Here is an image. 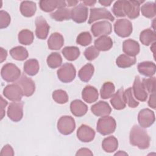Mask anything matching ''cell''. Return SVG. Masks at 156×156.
<instances>
[{
	"mask_svg": "<svg viewBox=\"0 0 156 156\" xmlns=\"http://www.w3.org/2000/svg\"><path fill=\"white\" fill-rule=\"evenodd\" d=\"M115 90V87L114 84L111 82H105L101 88L100 94L101 96L104 99H107L113 95Z\"/></svg>",
	"mask_w": 156,
	"mask_h": 156,
	"instance_id": "cell-36",
	"label": "cell"
},
{
	"mask_svg": "<svg viewBox=\"0 0 156 156\" xmlns=\"http://www.w3.org/2000/svg\"><path fill=\"white\" fill-rule=\"evenodd\" d=\"M40 9L45 12H50L55 10L56 8H58L59 0H52V1H44L41 0L39 2Z\"/></svg>",
	"mask_w": 156,
	"mask_h": 156,
	"instance_id": "cell-39",
	"label": "cell"
},
{
	"mask_svg": "<svg viewBox=\"0 0 156 156\" xmlns=\"http://www.w3.org/2000/svg\"><path fill=\"white\" fill-rule=\"evenodd\" d=\"M20 12L25 17H31L36 12L37 6L35 2L30 1H24L20 4Z\"/></svg>",
	"mask_w": 156,
	"mask_h": 156,
	"instance_id": "cell-26",
	"label": "cell"
},
{
	"mask_svg": "<svg viewBox=\"0 0 156 156\" xmlns=\"http://www.w3.org/2000/svg\"><path fill=\"white\" fill-rule=\"evenodd\" d=\"M155 119L154 112L149 108L141 110L138 115V121L141 127H149L154 124Z\"/></svg>",
	"mask_w": 156,
	"mask_h": 156,
	"instance_id": "cell-9",
	"label": "cell"
},
{
	"mask_svg": "<svg viewBox=\"0 0 156 156\" xmlns=\"http://www.w3.org/2000/svg\"><path fill=\"white\" fill-rule=\"evenodd\" d=\"M58 79L63 83L72 82L76 74V71L74 65L70 63H64L57 71Z\"/></svg>",
	"mask_w": 156,
	"mask_h": 156,
	"instance_id": "cell-4",
	"label": "cell"
},
{
	"mask_svg": "<svg viewBox=\"0 0 156 156\" xmlns=\"http://www.w3.org/2000/svg\"><path fill=\"white\" fill-rule=\"evenodd\" d=\"M65 58L69 61L76 60L80 55V50L76 46H66L62 51Z\"/></svg>",
	"mask_w": 156,
	"mask_h": 156,
	"instance_id": "cell-34",
	"label": "cell"
},
{
	"mask_svg": "<svg viewBox=\"0 0 156 156\" xmlns=\"http://www.w3.org/2000/svg\"><path fill=\"white\" fill-rule=\"evenodd\" d=\"M93 154L92 152L87 148H81L79 151H77L76 155H91L92 156Z\"/></svg>",
	"mask_w": 156,
	"mask_h": 156,
	"instance_id": "cell-49",
	"label": "cell"
},
{
	"mask_svg": "<svg viewBox=\"0 0 156 156\" xmlns=\"http://www.w3.org/2000/svg\"><path fill=\"white\" fill-rule=\"evenodd\" d=\"M140 44L133 40L128 39L124 41L122 43V51L126 55L135 57L140 52Z\"/></svg>",
	"mask_w": 156,
	"mask_h": 156,
	"instance_id": "cell-19",
	"label": "cell"
},
{
	"mask_svg": "<svg viewBox=\"0 0 156 156\" xmlns=\"http://www.w3.org/2000/svg\"><path fill=\"white\" fill-rule=\"evenodd\" d=\"M16 83L20 86L23 95L26 96H30L35 92V85L34 80L24 74L21 76L20 80H18Z\"/></svg>",
	"mask_w": 156,
	"mask_h": 156,
	"instance_id": "cell-13",
	"label": "cell"
},
{
	"mask_svg": "<svg viewBox=\"0 0 156 156\" xmlns=\"http://www.w3.org/2000/svg\"><path fill=\"white\" fill-rule=\"evenodd\" d=\"M3 94L9 100L14 102L20 101L23 96L22 90L17 83L7 85L3 90Z\"/></svg>",
	"mask_w": 156,
	"mask_h": 156,
	"instance_id": "cell-7",
	"label": "cell"
},
{
	"mask_svg": "<svg viewBox=\"0 0 156 156\" xmlns=\"http://www.w3.org/2000/svg\"><path fill=\"white\" fill-rule=\"evenodd\" d=\"M83 54L88 60L91 61L98 57L99 55V51L94 46H91L85 50Z\"/></svg>",
	"mask_w": 156,
	"mask_h": 156,
	"instance_id": "cell-45",
	"label": "cell"
},
{
	"mask_svg": "<svg viewBox=\"0 0 156 156\" xmlns=\"http://www.w3.org/2000/svg\"><path fill=\"white\" fill-rule=\"evenodd\" d=\"M47 64L52 69L59 67L62 63V58L61 55L58 52H52L47 57Z\"/></svg>",
	"mask_w": 156,
	"mask_h": 156,
	"instance_id": "cell-37",
	"label": "cell"
},
{
	"mask_svg": "<svg viewBox=\"0 0 156 156\" xmlns=\"http://www.w3.org/2000/svg\"><path fill=\"white\" fill-rule=\"evenodd\" d=\"M75 129L74 119L70 116H62L57 122V129L63 135H69L74 132Z\"/></svg>",
	"mask_w": 156,
	"mask_h": 156,
	"instance_id": "cell-5",
	"label": "cell"
},
{
	"mask_svg": "<svg viewBox=\"0 0 156 156\" xmlns=\"http://www.w3.org/2000/svg\"><path fill=\"white\" fill-rule=\"evenodd\" d=\"M1 75L5 81L13 82L20 78L21 71L15 64L7 63L2 66L1 71Z\"/></svg>",
	"mask_w": 156,
	"mask_h": 156,
	"instance_id": "cell-3",
	"label": "cell"
},
{
	"mask_svg": "<svg viewBox=\"0 0 156 156\" xmlns=\"http://www.w3.org/2000/svg\"><path fill=\"white\" fill-rule=\"evenodd\" d=\"M129 140L132 145L140 149H146L150 146L151 138L146 130L141 126L135 125L130 130Z\"/></svg>",
	"mask_w": 156,
	"mask_h": 156,
	"instance_id": "cell-1",
	"label": "cell"
},
{
	"mask_svg": "<svg viewBox=\"0 0 156 156\" xmlns=\"http://www.w3.org/2000/svg\"><path fill=\"white\" fill-rule=\"evenodd\" d=\"M64 44V38L58 32L52 34L48 40V46L51 50H59Z\"/></svg>",
	"mask_w": 156,
	"mask_h": 156,
	"instance_id": "cell-23",
	"label": "cell"
},
{
	"mask_svg": "<svg viewBox=\"0 0 156 156\" xmlns=\"http://www.w3.org/2000/svg\"><path fill=\"white\" fill-rule=\"evenodd\" d=\"M35 34L38 38L44 40L47 38L49 31V26L46 20L41 16L35 19Z\"/></svg>",
	"mask_w": 156,
	"mask_h": 156,
	"instance_id": "cell-14",
	"label": "cell"
},
{
	"mask_svg": "<svg viewBox=\"0 0 156 156\" xmlns=\"http://www.w3.org/2000/svg\"><path fill=\"white\" fill-rule=\"evenodd\" d=\"M10 54L13 59L18 61L26 60L29 55L27 49L21 46H18L12 48L10 50Z\"/></svg>",
	"mask_w": 156,
	"mask_h": 156,
	"instance_id": "cell-30",
	"label": "cell"
},
{
	"mask_svg": "<svg viewBox=\"0 0 156 156\" xmlns=\"http://www.w3.org/2000/svg\"><path fill=\"white\" fill-rule=\"evenodd\" d=\"M91 30L94 37L108 35L112 30V24L107 21H101L92 24Z\"/></svg>",
	"mask_w": 156,
	"mask_h": 156,
	"instance_id": "cell-12",
	"label": "cell"
},
{
	"mask_svg": "<svg viewBox=\"0 0 156 156\" xmlns=\"http://www.w3.org/2000/svg\"><path fill=\"white\" fill-rule=\"evenodd\" d=\"M142 15L148 18L155 17V4L153 2H147L144 4L141 7Z\"/></svg>",
	"mask_w": 156,
	"mask_h": 156,
	"instance_id": "cell-38",
	"label": "cell"
},
{
	"mask_svg": "<svg viewBox=\"0 0 156 156\" xmlns=\"http://www.w3.org/2000/svg\"><path fill=\"white\" fill-rule=\"evenodd\" d=\"M138 72L145 76L152 77L155 73L156 66L154 62L145 61L140 62L137 66Z\"/></svg>",
	"mask_w": 156,
	"mask_h": 156,
	"instance_id": "cell-24",
	"label": "cell"
},
{
	"mask_svg": "<svg viewBox=\"0 0 156 156\" xmlns=\"http://www.w3.org/2000/svg\"><path fill=\"white\" fill-rule=\"evenodd\" d=\"M18 38L20 43L24 45H29L32 43L34 36L32 31L28 29H23L19 32Z\"/></svg>",
	"mask_w": 156,
	"mask_h": 156,
	"instance_id": "cell-35",
	"label": "cell"
},
{
	"mask_svg": "<svg viewBox=\"0 0 156 156\" xmlns=\"http://www.w3.org/2000/svg\"><path fill=\"white\" fill-rule=\"evenodd\" d=\"M88 8L83 4H79L71 9V18L77 23H82L88 18Z\"/></svg>",
	"mask_w": 156,
	"mask_h": 156,
	"instance_id": "cell-10",
	"label": "cell"
},
{
	"mask_svg": "<svg viewBox=\"0 0 156 156\" xmlns=\"http://www.w3.org/2000/svg\"><path fill=\"white\" fill-rule=\"evenodd\" d=\"M7 56V51L5 50L4 48H1V63L3 62L4 60H5L6 57Z\"/></svg>",
	"mask_w": 156,
	"mask_h": 156,
	"instance_id": "cell-51",
	"label": "cell"
},
{
	"mask_svg": "<svg viewBox=\"0 0 156 156\" xmlns=\"http://www.w3.org/2000/svg\"><path fill=\"white\" fill-rule=\"evenodd\" d=\"M94 130L86 124H82L77 129V137L82 142H90L94 138Z\"/></svg>",
	"mask_w": 156,
	"mask_h": 156,
	"instance_id": "cell-16",
	"label": "cell"
},
{
	"mask_svg": "<svg viewBox=\"0 0 156 156\" xmlns=\"http://www.w3.org/2000/svg\"><path fill=\"white\" fill-rule=\"evenodd\" d=\"M115 155H127V154L126 153L124 152H121V151H119V152L116 153Z\"/></svg>",
	"mask_w": 156,
	"mask_h": 156,
	"instance_id": "cell-55",
	"label": "cell"
},
{
	"mask_svg": "<svg viewBox=\"0 0 156 156\" xmlns=\"http://www.w3.org/2000/svg\"><path fill=\"white\" fill-rule=\"evenodd\" d=\"M7 115L13 122H18L23 116V103L13 102L10 104L7 108Z\"/></svg>",
	"mask_w": 156,
	"mask_h": 156,
	"instance_id": "cell-8",
	"label": "cell"
},
{
	"mask_svg": "<svg viewBox=\"0 0 156 156\" xmlns=\"http://www.w3.org/2000/svg\"><path fill=\"white\" fill-rule=\"evenodd\" d=\"M116 123L115 119L109 116L100 118L97 122V131L102 135H107L113 133L116 129Z\"/></svg>",
	"mask_w": 156,
	"mask_h": 156,
	"instance_id": "cell-2",
	"label": "cell"
},
{
	"mask_svg": "<svg viewBox=\"0 0 156 156\" xmlns=\"http://www.w3.org/2000/svg\"><path fill=\"white\" fill-rule=\"evenodd\" d=\"M10 23V16L9 14L4 11H0V28L1 29L6 28L9 26Z\"/></svg>",
	"mask_w": 156,
	"mask_h": 156,
	"instance_id": "cell-46",
	"label": "cell"
},
{
	"mask_svg": "<svg viewBox=\"0 0 156 156\" xmlns=\"http://www.w3.org/2000/svg\"><path fill=\"white\" fill-rule=\"evenodd\" d=\"M113 2V1H99V2L101 4V5H104V6H105V7H107V6H110V4H111V3Z\"/></svg>",
	"mask_w": 156,
	"mask_h": 156,
	"instance_id": "cell-54",
	"label": "cell"
},
{
	"mask_svg": "<svg viewBox=\"0 0 156 156\" xmlns=\"http://www.w3.org/2000/svg\"><path fill=\"white\" fill-rule=\"evenodd\" d=\"M66 5L68 7H72V6H75L76 5H77V4H78L79 1H74V0H68L66 1Z\"/></svg>",
	"mask_w": 156,
	"mask_h": 156,
	"instance_id": "cell-52",
	"label": "cell"
},
{
	"mask_svg": "<svg viewBox=\"0 0 156 156\" xmlns=\"http://www.w3.org/2000/svg\"><path fill=\"white\" fill-rule=\"evenodd\" d=\"M70 110L73 115L77 117H81L87 113L88 107L82 101L76 99L71 102Z\"/></svg>",
	"mask_w": 156,
	"mask_h": 156,
	"instance_id": "cell-21",
	"label": "cell"
},
{
	"mask_svg": "<svg viewBox=\"0 0 156 156\" xmlns=\"http://www.w3.org/2000/svg\"><path fill=\"white\" fill-rule=\"evenodd\" d=\"M132 88L134 96L137 100L141 102L146 101L147 98V93L138 76L135 77L133 87Z\"/></svg>",
	"mask_w": 156,
	"mask_h": 156,
	"instance_id": "cell-17",
	"label": "cell"
},
{
	"mask_svg": "<svg viewBox=\"0 0 156 156\" xmlns=\"http://www.w3.org/2000/svg\"><path fill=\"white\" fill-rule=\"evenodd\" d=\"M91 110L97 116H104L110 114L112 108L107 102L100 101L91 106Z\"/></svg>",
	"mask_w": 156,
	"mask_h": 156,
	"instance_id": "cell-18",
	"label": "cell"
},
{
	"mask_svg": "<svg viewBox=\"0 0 156 156\" xmlns=\"http://www.w3.org/2000/svg\"><path fill=\"white\" fill-rule=\"evenodd\" d=\"M1 98V119H2L5 115V108L7 106L8 102L7 101L4 99L2 96L0 97Z\"/></svg>",
	"mask_w": 156,
	"mask_h": 156,
	"instance_id": "cell-48",
	"label": "cell"
},
{
	"mask_svg": "<svg viewBox=\"0 0 156 156\" xmlns=\"http://www.w3.org/2000/svg\"><path fill=\"white\" fill-rule=\"evenodd\" d=\"M82 97L84 101L91 104L98 100L99 93L95 87L91 85H87L82 90Z\"/></svg>",
	"mask_w": 156,
	"mask_h": 156,
	"instance_id": "cell-22",
	"label": "cell"
},
{
	"mask_svg": "<svg viewBox=\"0 0 156 156\" xmlns=\"http://www.w3.org/2000/svg\"><path fill=\"white\" fill-rule=\"evenodd\" d=\"M155 33L150 29H144L140 33V40L145 46H149L152 43H155Z\"/></svg>",
	"mask_w": 156,
	"mask_h": 156,
	"instance_id": "cell-31",
	"label": "cell"
},
{
	"mask_svg": "<svg viewBox=\"0 0 156 156\" xmlns=\"http://www.w3.org/2000/svg\"><path fill=\"white\" fill-rule=\"evenodd\" d=\"M143 1H125L124 12L130 19L133 20L140 15V5Z\"/></svg>",
	"mask_w": 156,
	"mask_h": 156,
	"instance_id": "cell-15",
	"label": "cell"
},
{
	"mask_svg": "<svg viewBox=\"0 0 156 156\" xmlns=\"http://www.w3.org/2000/svg\"><path fill=\"white\" fill-rule=\"evenodd\" d=\"M2 156H13L14 155V151L12 146L9 144L5 145L1 151Z\"/></svg>",
	"mask_w": 156,
	"mask_h": 156,
	"instance_id": "cell-47",
	"label": "cell"
},
{
	"mask_svg": "<svg viewBox=\"0 0 156 156\" xmlns=\"http://www.w3.org/2000/svg\"><path fill=\"white\" fill-rule=\"evenodd\" d=\"M132 23L127 19H119L114 24V30L116 35L126 38L130 35L132 32Z\"/></svg>",
	"mask_w": 156,
	"mask_h": 156,
	"instance_id": "cell-6",
	"label": "cell"
},
{
	"mask_svg": "<svg viewBox=\"0 0 156 156\" xmlns=\"http://www.w3.org/2000/svg\"><path fill=\"white\" fill-rule=\"evenodd\" d=\"M40 69L39 63L37 60L31 58L27 60L24 64V71L27 74L33 76L36 75Z\"/></svg>",
	"mask_w": 156,
	"mask_h": 156,
	"instance_id": "cell-29",
	"label": "cell"
},
{
	"mask_svg": "<svg viewBox=\"0 0 156 156\" xmlns=\"http://www.w3.org/2000/svg\"><path fill=\"white\" fill-rule=\"evenodd\" d=\"M136 59L135 57H130L126 54H121L116 60L117 66L121 68H127L135 65Z\"/></svg>",
	"mask_w": 156,
	"mask_h": 156,
	"instance_id": "cell-32",
	"label": "cell"
},
{
	"mask_svg": "<svg viewBox=\"0 0 156 156\" xmlns=\"http://www.w3.org/2000/svg\"><path fill=\"white\" fill-rule=\"evenodd\" d=\"M148 105L149 107L152 108L153 109L155 108V93H151L149 96V99L148 101Z\"/></svg>",
	"mask_w": 156,
	"mask_h": 156,
	"instance_id": "cell-50",
	"label": "cell"
},
{
	"mask_svg": "<svg viewBox=\"0 0 156 156\" xmlns=\"http://www.w3.org/2000/svg\"><path fill=\"white\" fill-rule=\"evenodd\" d=\"M53 100L60 104H63L68 101V95L67 93L63 90H56L53 91L52 94Z\"/></svg>",
	"mask_w": 156,
	"mask_h": 156,
	"instance_id": "cell-41",
	"label": "cell"
},
{
	"mask_svg": "<svg viewBox=\"0 0 156 156\" xmlns=\"http://www.w3.org/2000/svg\"><path fill=\"white\" fill-rule=\"evenodd\" d=\"M110 103L112 107L118 110L124 109L126 107V102L124 98V89L121 88L113 95L110 99Z\"/></svg>",
	"mask_w": 156,
	"mask_h": 156,
	"instance_id": "cell-20",
	"label": "cell"
},
{
	"mask_svg": "<svg viewBox=\"0 0 156 156\" xmlns=\"http://www.w3.org/2000/svg\"><path fill=\"white\" fill-rule=\"evenodd\" d=\"M50 15L53 20L57 21L68 20L71 18V9L66 7L58 8L55 12L52 13Z\"/></svg>",
	"mask_w": 156,
	"mask_h": 156,
	"instance_id": "cell-33",
	"label": "cell"
},
{
	"mask_svg": "<svg viewBox=\"0 0 156 156\" xmlns=\"http://www.w3.org/2000/svg\"><path fill=\"white\" fill-rule=\"evenodd\" d=\"M124 98L126 104H127L128 106L130 108H135L139 105V102L133 98L132 88L131 87L128 88L124 91Z\"/></svg>",
	"mask_w": 156,
	"mask_h": 156,
	"instance_id": "cell-40",
	"label": "cell"
},
{
	"mask_svg": "<svg viewBox=\"0 0 156 156\" xmlns=\"http://www.w3.org/2000/svg\"><path fill=\"white\" fill-rule=\"evenodd\" d=\"M91 41L92 37L88 32H83L80 33L76 38V43L83 46L89 45L91 43Z\"/></svg>",
	"mask_w": 156,
	"mask_h": 156,
	"instance_id": "cell-42",
	"label": "cell"
},
{
	"mask_svg": "<svg viewBox=\"0 0 156 156\" xmlns=\"http://www.w3.org/2000/svg\"><path fill=\"white\" fill-rule=\"evenodd\" d=\"M118 147V140L114 136H110L104 138L102 142L103 150L108 153L115 152Z\"/></svg>",
	"mask_w": 156,
	"mask_h": 156,
	"instance_id": "cell-27",
	"label": "cell"
},
{
	"mask_svg": "<svg viewBox=\"0 0 156 156\" xmlns=\"http://www.w3.org/2000/svg\"><path fill=\"white\" fill-rule=\"evenodd\" d=\"M107 19L111 21L115 20L114 16L112 13L105 9L104 8H92L90 9V14L88 20V23L91 24L93 22L100 20Z\"/></svg>",
	"mask_w": 156,
	"mask_h": 156,
	"instance_id": "cell-11",
	"label": "cell"
},
{
	"mask_svg": "<svg viewBox=\"0 0 156 156\" xmlns=\"http://www.w3.org/2000/svg\"><path fill=\"white\" fill-rule=\"evenodd\" d=\"M124 2L125 1H117L113 4L112 12L116 16L124 17L126 16L124 12Z\"/></svg>",
	"mask_w": 156,
	"mask_h": 156,
	"instance_id": "cell-43",
	"label": "cell"
},
{
	"mask_svg": "<svg viewBox=\"0 0 156 156\" xmlns=\"http://www.w3.org/2000/svg\"><path fill=\"white\" fill-rule=\"evenodd\" d=\"M113 46L112 38L107 35L101 36L94 41V47L99 51H107Z\"/></svg>",
	"mask_w": 156,
	"mask_h": 156,
	"instance_id": "cell-25",
	"label": "cell"
},
{
	"mask_svg": "<svg viewBox=\"0 0 156 156\" xmlns=\"http://www.w3.org/2000/svg\"><path fill=\"white\" fill-rule=\"evenodd\" d=\"M94 71V68L93 65L91 63H87L79 71L78 76L82 81L88 82L93 76Z\"/></svg>",
	"mask_w": 156,
	"mask_h": 156,
	"instance_id": "cell-28",
	"label": "cell"
},
{
	"mask_svg": "<svg viewBox=\"0 0 156 156\" xmlns=\"http://www.w3.org/2000/svg\"><path fill=\"white\" fill-rule=\"evenodd\" d=\"M142 83L149 93H154L155 92V77H151L150 78H144L142 80Z\"/></svg>",
	"mask_w": 156,
	"mask_h": 156,
	"instance_id": "cell-44",
	"label": "cell"
},
{
	"mask_svg": "<svg viewBox=\"0 0 156 156\" xmlns=\"http://www.w3.org/2000/svg\"><path fill=\"white\" fill-rule=\"evenodd\" d=\"M82 2L84 5H88V6H92V5H94L96 3V1H83Z\"/></svg>",
	"mask_w": 156,
	"mask_h": 156,
	"instance_id": "cell-53",
	"label": "cell"
}]
</instances>
